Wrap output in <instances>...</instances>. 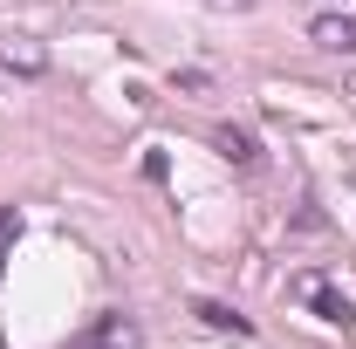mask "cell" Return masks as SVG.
I'll return each instance as SVG.
<instances>
[{
	"instance_id": "cell-5",
	"label": "cell",
	"mask_w": 356,
	"mask_h": 349,
	"mask_svg": "<svg viewBox=\"0 0 356 349\" xmlns=\"http://www.w3.org/2000/svg\"><path fill=\"white\" fill-rule=\"evenodd\" d=\"M213 144H220V158H226V165H240V172H254V165H261V144H254V131H233V124H226Z\"/></svg>"
},
{
	"instance_id": "cell-3",
	"label": "cell",
	"mask_w": 356,
	"mask_h": 349,
	"mask_svg": "<svg viewBox=\"0 0 356 349\" xmlns=\"http://www.w3.org/2000/svg\"><path fill=\"white\" fill-rule=\"evenodd\" d=\"M0 69H7V76H28V83H35V76L48 69V48L35 42V35H0Z\"/></svg>"
},
{
	"instance_id": "cell-7",
	"label": "cell",
	"mask_w": 356,
	"mask_h": 349,
	"mask_svg": "<svg viewBox=\"0 0 356 349\" xmlns=\"http://www.w3.org/2000/svg\"><path fill=\"white\" fill-rule=\"evenodd\" d=\"M7 240H14V213L0 206V247H7Z\"/></svg>"
},
{
	"instance_id": "cell-6",
	"label": "cell",
	"mask_w": 356,
	"mask_h": 349,
	"mask_svg": "<svg viewBox=\"0 0 356 349\" xmlns=\"http://www.w3.org/2000/svg\"><path fill=\"white\" fill-rule=\"evenodd\" d=\"M192 315H199L206 329H233V336H254V322H247L240 308H226V302H192Z\"/></svg>"
},
{
	"instance_id": "cell-4",
	"label": "cell",
	"mask_w": 356,
	"mask_h": 349,
	"mask_svg": "<svg viewBox=\"0 0 356 349\" xmlns=\"http://www.w3.org/2000/svg\"><path fill=\"white\" fill-rule=\"evenodd\" d=\"M315 48H329V55H356V14H322L309 28Z\"/></svg>"
},
{
	"instance_id": "cell-2",
	"label": "cell",
	"mask_w": 356,
	"mask_h": 349,
	"mask_svg": "<svg viewBox=\"0 0 356 349\" xmlns=\"http://www.w3.org/2000/svg\"><path fill=\"white\" fill-rule=\"evenodd\" d=\"M295 302H309L315 315H322V322H336V329H350V322H356V308L343 302V295H336L322 274H302V281H295Z\"/></svg>"
},
{
	"instance_id": "cell-1",
	"label": "cell",
	"mask_w": 356,
	"mask_h": 349,
	"mask_svg": "<svg viewBox=\"0 0 356 349\" xmlns=\"http://www.w3.org/2000/svg\"><path fill=\"white\" fill-rule=\"evenodd\" d=\"M62 349H144V322H137L131 308H103V315H89Z\"/></svg>"
}]
</instances>
